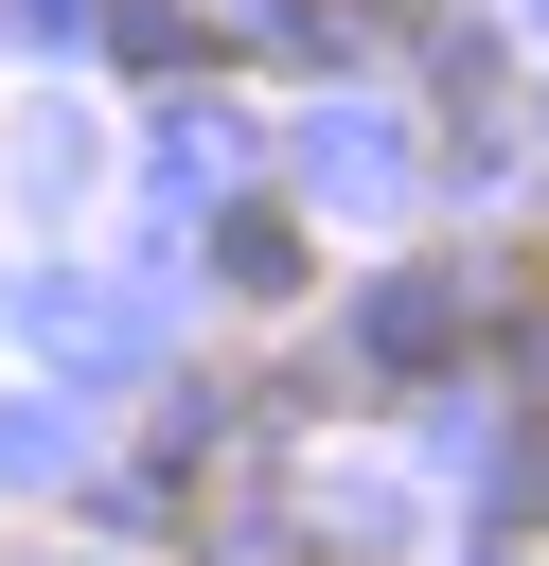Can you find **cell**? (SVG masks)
<instances>
[{"label": "cell", "instance_id": "obj_1", "mask_svg": "<svg viewBox=\"0 0 549 566\" xmlns=\"http://www.w3.org/2000/svg\"><path fill=\"white\" fill-rule=\"evenodd\" d=\"M230 283H266V301H283V283H301V230H283V212H230Z\"/></svg>", "mask_w": 549, "mask_h": 566}]
</instances>
